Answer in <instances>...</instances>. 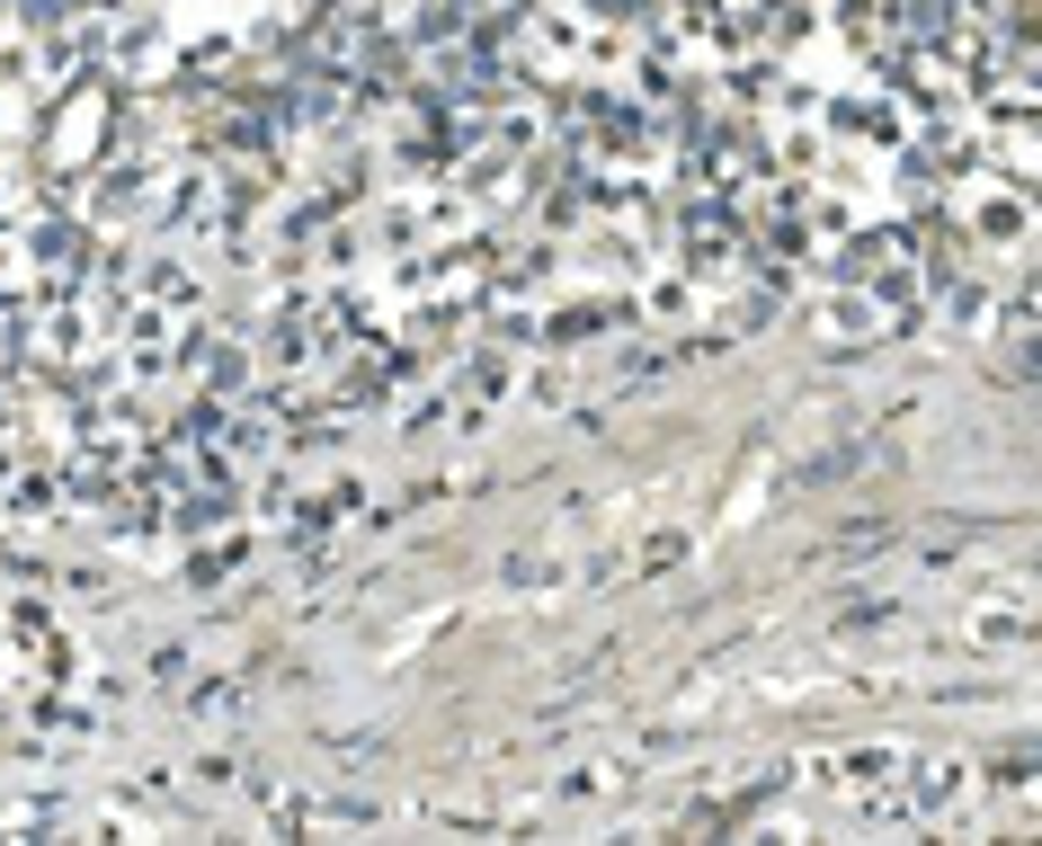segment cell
Masks as SVG:
<instances>
[{"instance_id": "6da1fadb", "label": "cell", "mask_w": 1042, "mask_h": 846, "mask_svg": "<svg viewBox=\"0 0 1042 846\" xmlns=\"http://www.w3.org/2000/svg\"><path fill=\"white\" fill-rule=\"evenodd\" d=\"M383 749H393L383 731H331V757H383Z\"/></svg>"}]
</instances>
